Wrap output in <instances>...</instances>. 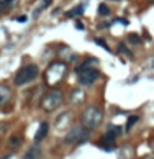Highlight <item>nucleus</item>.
Here are the masks:
<instances>
[{"mask_svg":"<svg viewBox=\"0 0 154 159\" xmlns=\"http://www.w3.org/2000/svg\"><path fill=\"white\" fill-rule=\"evenodd\" d=\"M98 13H100V15H108L110 10H108V7L105 5V3H100V5H98Z\"/></svg>","mask_w":154,"mask_h":159,"instance_id":"obj_17","label":"nucleus"},{"mask_svg":"<svg viewBox=\"0 0 154 159\" xmlns=\"http://www.w3.org/2000/svg\"><path fill=\"white\" fill-rule=\"evenodd\" d=\"M17 21H18V23H26V21H28V17H26V15H21V17L17 18Z\"/></svg>","mask_w":154,"mask_h":159,"instance_id":"obj_21","label":"nucleus"},{"mask_svg":"<svg viewBox=\"0 0 154 159\" xmlns=\"http://www.w3.org/2000/svg\"><path fill=\"white\" fill-rule=\"evenodd\" d=\"M100 72L95 69V67H90V69H84L80 71L79 74H77V82L80 85H84V87H89V85H92L95 80L98 79Z\"/></svg>","mask_w":154,"mask_h":159,"instance_id":"obj_6","label":"nucleus"},{"mask_svg":"<svg viewBox=\"0 0 154 159\" xmlns=\"http://www.w3.org/2000/svg\"><path fill=\"white\" fill-rule=\"evenodd\" d=\"M92 66H97V59H95V57H87L79 67H75V74H79V72L84 71V69H90Z\"/></svg>","mask_w":154,"mask_h":159,"instance_id":"obj_10","label":"nucleus"},{"mask_svg":"<svg viewBox=\"0 0 154 159\" xmlns=\"http://www.w3.org/2000/svg\"><path fill=\"white\" fill-rule=\"evenodd\" d=\"M75 28H79V30H84V25H82V21H79V20H77V21H75Z\"/></svg>","mask_w":154,"mask_h":159,"instance_id":"obj_22","label":"nucleus"},{"mask_svg":"<svg viewBox=\"0 0 154 159\" xmlns=\"http://www.w3.org/2000/svg\"><path fill=\"white\" fill-rule=\"evenodd\" d=\"M95 43H97L98 46H102V48H103L105 51H108V52H110V48L107 46V41H105L103 38H95Z\"/></svg>","mask_w":154,"mask_h":159,"instance_id":"obj_16","label":"nucleus"},{"mask_svg":"<svg viewBox=\"0 0 154 159\" xmlns=\"http://www.w3.org/2000/svg\"><path fill=\"white\" fill-rule=\"evenodd\" d=\"M103 120V112L98 107H87L82 113V126L85 130H94L97 128Z\"/></svg>","mask_w":154,"mask_h":159,"instance_id":"obj_3","label":"nucleus"},{"mask_svg":"<svg viewBox=\"0 0 154 159\" xmlns=\"http://www.w3.org/2000/svg\"><path fill=\"white\" fill-rule=\"evenodd\" d=\"M71 97H72V102H74V103H75V102L80 103V102L84 100V99H82V97H84V92H82V90H77V89H75V90H72V95H71Z\"/></svg>","mask_w":154,"mask_h":159,"instance_id":"obj_12","label":"nucleus"},{"mask_svg":"<svg viewBox=\"0 0 154 159\" xmlns=\"http://www.w3.org/2000/svg\"><path fill=\"white\" fill-rule=\"evenodd\" d=\"M149 2H152V3H154V0H149Z\"/></svg>","mask_w":154,"mask_h":159,"instance_id":"obj_25","label":"nucleus"},{"mask_svg":"<svg viewBox=\"0 0 154 159\" xmlns=\"http://www.w3.org/2000/svg\"><path fill=\"white\" fill-rule=\"evenodd\" d=\"M67 66L61 61H54L51 66H48V69L44 72V80L49 87H56L57 84H61L66 77Z\"/></svg>","mask_w":154,"mask_h":159,"instance_id":"obj_1","label":"nucleus"},{"mask_svg":"<svg viewBox=\"0 0 154 159\" xmlns=\"http://www.w3.org/2000/svg\"><path fill=\"white\" fill-rule=\"evenodd\" d=\"M51 2H52V0H43V3H41V10H44V8L49 7Z\"/></svg>","mask_w":154,"mask_h":159,"instance_id":"obj_19","label":"nucleus"},{"mask_svg":"<svg viewBox=\"0 0 154 159\" xmlns=\"http://www.w3.org/2000/svg\"><path fill=\"white\" fill-rule=\"evenodd\" d=\"M89 134H90V131H89V130H85L84 126H74L69 133L66 134L64 141L69 143V144H80V143L87 141Z\"/></svg>","mask_w":154,"mask_h":159,"instance_id":"obj_5","label":"nucleus"},{"mask_svg":"<svg viewBox=\"0 0 154 159\" xmlns=\"http://www.w3.org/2000/svg\"><path fill=\"white\" fill-rule=\"evenodd\" d=\"M40 157H41V149L38 146H31L23 156V159H40Z\"/></svg>","mask_w":154,"mask_h":159,"instance_id":"obj_9","label":"nucleus"},{"mask_svg":"<svg viewBox=\"0 0 154 159\" xmlns=\"http://www.w3.org/2000/svg\"><path fill=\"white\" fill-rule=\"evenodd\" d=\"M84 10H85V7H84V5H77V7H74V8H72V10L66 12V13H64V17H66V18L79 17V15H82V13H84Z\"/></svg>","mask_w":154,"mask_h":159,"instance_id":"obj_11","label":"nucleus"},{"mask_svg":"<svg viewBox=\"0 0 154 159\" xmlns=\"http://www.w3.org/2000/svg\"><path fill=\"white\" fill-rule=\"evenodd\" d=\"M2 159H8V156H5V157H2Z\"/></svg>","mask_w":154,"mask_h":159,"instance_id":"obj_24","label":"nucleus"},{"mask_svg":"<svg viewBox=\"0 0 154 159\" xmlns=\"http://www.w3.org/2000/svg\"><path fill=\"white\" fill-rule=\"evenodd\" d=\"M12 99V90L7 87V85H0V107L7 105Z\"/></svg>","mask_w":154,"mask_h":159,"instance_id":"obj_8","label":"nucleus"},{"mask_svg":"<svg viewBox=\"0 0 154 159\" xmlns=\"http://www.w3.org/2000/svg\"><path fill=\"white\" fill-rule=\"evenodd\" d=\"M118 52H123V54H126L128 57H133V52L128 49L125 43H120V45H118Z\"/></svg>","mask_w":154,"mask_h":159,"instance_id":"obj_13","label":"nucleus"},{"mask_svg":"<svg viewBox=\"0 0 154 159\" xmlns=\"http://www.w3.org/2000/svg\"><path fill=\"white\" fill-rule=\"evenodd\" d=\"M138 120H139V117H136V115H133V117H129V118H128V122H126V130H128V131L134 126V123H136Z\"/></svg>","mask_w":154,"mask_h":159,"instance_id":"obj_15","label":"nucleus"},{"mask_svg":"<svg viewBox=\"0 0 154 159\" xmlns=\"http://www.w3.org/2000/svg\"><path fill=\"white\" fill-rule=\"evenodd\" d=\"M15 2H17V0H2V2H0V10H2V8H7V7L13 5Z\"/></svg>","mask_w":154,"mask_h":159,"instance_id":"obj_18","label":"nucleus"},{"mask_svg":"<svg viewBox=\"0 0 154 159\" xmlns=\"http://www.w3.org/2000/svg\"><path fill=\"white\" fill-rule=\"evenodd\" d=\"M48 131H49V125H48V123H41L40 126H38L36 133H35V141L36 143L43 141V139L48 136Z\"/></svg>","mask_w":154,"mask_h":159,"instance_id":"obj_7","label":"nucleus"},{"mask_svg":"<svg viewBox=\"0 0 154 159\" xmlns=\"http://www.w3.org/2000/svg\"><path fill=\"white\" fill-rule=\"evenodd\" d=\"M115 21H120V23H121V25H125V26L128 25V21L125 20V18H117V20H115Z\"/></svg>","mask_w":154,"mask_h":159,"instance_id":"obj_23","label":"nucleus"},{"mask_svg":"<svg viewBox=\"0 0 154 159\" xmlns=\"http://www.w3.org/2000/svg\"><path fill=\"white\" fill-rule=\"evenodd\" d=\"M61 103H62V94L56 89H51L49 92L44 94L41 99V108L44 110V112H52V110H56Z\"/></svg>","mask_w":154,"mask_h":159,"instance_id":"obj_4","label":"nucleus"},{"mask_svg":"<svg viewBox=\"0 0 154 159\" xmlns=\"http://www.w3.org/2000/svg\"><path fill=\"white\" fill-rule=\"evenodd\" d=\"M129 41H131V43H136V45H138V43H141V40H139L136 35H129Z\"/></svg>","mask_w":154,"mask_h":159,"instance_id":"obj_20","label":"nucleus"},{"mask_svg":"<svg viewBox=\"0 0 154 159\" xmlns=\"http://www.w3.org/2000/svg\"><path fill=\"white\" fill-rule=\"evenodd\" d=\"M38 72H40V67L38 64H26L18 69V72L15 74V79H13V84L17 87H23V85L33 82V80L38 77Z\"/></svg>","mask_w":154,"mask_h":159,"instance_id":"obj_2","label":"nucleus"},{"mask_svg":"<svg viewBox=\"0 0 154 159\" xmlns=\"http://www.w3.org/2000/svg\"><path fill=\"white\" fill-rule=\"evenodd\" d=\"M8 144H10L12 149H17V148L21 144V138H20V136H13L10 141H8Z\"/></svg>","mask_w":154,"mask_h":159,"instance_id":"obj_14","label":"nucleus"}]
</instances>
